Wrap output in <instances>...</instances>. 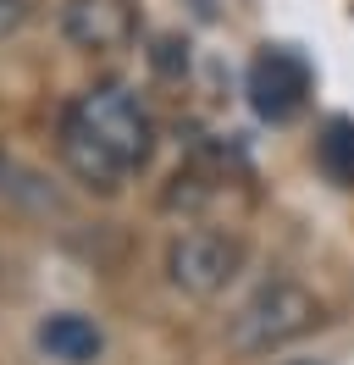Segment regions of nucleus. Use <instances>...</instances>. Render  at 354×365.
I'll return each instance as SVG.
<instances>
[{
    "label": "nucleus",
    "mask_w": 354,
    "mask_h": 365,
    "mask_svg": "<svg viewBox=\"0 0 354 365\" xmlns=\"http://www.w3.org/2000/svg\"><path fill=\"white\" fill-rule=\"evenodd\" d=\"M243 272V238L221 227H188L166 244V282L188 299H216Z\"/></svg>",
    "instance_id": "7ed1b4c3"
},
{
    "label": "nucleus",
    "mask_w": 354,
    "mask_h": 365,
    "mask_svg": "<svg viewBox=\"0 0 354 365\" xmlns=\"http://www.w3.org/2000/svg\"><path fill=\"white\" fill-rule=\"evenodd\" d=\"M61 34L78 50H128L133 34H138L133 0H66Z\"/></svg>",
    "instance_id": "39448f33"
},
{
    "label": "nucleus",
    "mask_w": 354,
    "mask_h": 365,
    "mask_svg": "<svg viewBox=\"0 0 354 365\" xmlns=\"http://www.w3.org/2000/svg\"><path fill=\"white\" fill-rule=\"evenodd\" d=\"M188 6H194L199 17H211V11H216V0H188Z\"/></svg>",
    "instance_id": "1a4fd4ad"
},
{
    "label": "nucleus",
    "mask_w": 354,
    "mask_h": 365,
    "mask_svg": "<svg viewBox=\"0 0 354 365\" xmlns=\"http://www.w3.org/2000/svg\"><path fill=\"white\" fill-rule=\"evenodd\" d=\"M243 94H249L261 122H293L310 100V61L288 45L255 50V61L243 72Z\"/></svg>",
    "instance_id": "20e7f679"
},
{
    "label": "nucleus",
    "mask_w": 354,
    "mask_h": 365,
    "mask_svg": "<svg viewBox=\"0 0 354 365\" xmlns=\"http://www.w3.org/2000/svg\"><path fill=\"white\" fill-rule=\"evenodd\" d=\"M28 23V0H0V39Z\"/></svg>",
    "instance_id": "6e6552de"
},
{
    "label": "nucleus",
    "mask_w": 354,
    "mask_h": 365,
    "mask_svg": "<svg viewBox=\"0 0 354 365\" xmlns=\"http://www.w3.org/2000/svg\"><path fill=\"white\" fill-rule=\"evenodd\" d=\"M321 166L332 172V182H354V122L349 116H332L327 133H321Z\"/></svg>",
    "instance_id": "0eeeda50"
},
{
    "label": "nucleus",
    "mask_w": 354,
    "mask_h": 365,
    "mask_svg": "<svg viewBox=\"0 0 354 365\" xmlns=\"http://www.w3.org/2000/svg\"><path fill=\"white\" fill-rule=\"evenodd\" d=\"M321 321H327V304H321L315 288H305L299 277H266L261 288L238 304L227 338H233L238 354H277L288 343L310 338Z\"/></svg>",
    "instance_id": "f03ea898"
},
{
    "label": "nucleus",
    "mask_w": 354,
    "mask_h": 365,
    "mask_svg": "<svg viewBox=\"0 0 354 365\" xmlns=\"http://www.w3.org/2000/svg\"><path fill=\"white\" fill-rule=\"evenodd\" d=\"M44 360L56 365H94L106 354V332H100V321H88L84 310H56V316L39 321V332H34Z\"/></svg>",
    "instance_id": "423d86ee"
},
{
    "label": "nucleus",
    "mask_w": 354,
    "mask_h": 365,
    "mask_svg": "<svg viewBox=\"0 0 354 365\" xmlns=\"http://www.w3.org/2000/svg\"><path fill=\"white\" fill-rule=\"evenodd\" d=\"M155 116L150 106L122 83H94L72 94L56 122V150L72 178L94 194H116L128 178H138L155 160Z\"/></svg>",
    "instance_id": "f257e3e1"
}]
</instances>
